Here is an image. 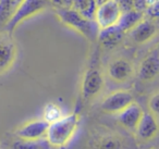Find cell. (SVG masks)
<instances>
[{
    "label": "cell",
    "mask_w": 159,
    "mask_h": 149,
    "mask_svg": "<svg viewBox=\"0 0 159 149\" xmlns=\"http://www.w3.org/2000/svg\"><path fill=\"white\" fill-rule=\"evenodd\" d=\"M97 7L98 1H94V0H89V1L77 0V1H73L72 3V10H74L80 16L89 21H95Z\"/></svg>",
    "instance_id": "17"
},
{
    "label": "cell",
    "mask_w": 159,
    "mask_h": 149,
    "mask_svg": "<svg viewBox=\"0 0 159 149\" xmlns=\"http://www.w3.org/2000/svg\"><path fill=\"white\" fill-rule=\"evenodd\" d=\"M159 2L158 1H150L149 0V6L147 7L146 11L144 12V18L149 19V20L157 21L159 16Z\"/></svg>",
    "instance_id": "21"
},
{
    "label": "cell",
    "mask_w": 159,
    "mask_h": 149,
    "mask_svg": "<svg viewBox=\"0 0 159 149\" xmlns=\"http://www.w3.org/2000/svg\"><path fill=\"white\" fill-rule=\"evenodd\" d=\"M58 18L66 26L72 27L80 34H82L85 38L91 42H97V36L99 33V27L95 21H89L80 16L74 10H62L56 11Z\"/></svg>",
    "instance_id": "2"
},
{
    "label": "cell",
    "mask_w": 159,
    "mask_h": 149,
    "mask_svg": "<svg viewBox=\"0 0 159 149\" xmlns=\"http://www.w3.org/2000/svg\"><path fill=\"white\" fill-rule=\"evenodd\" d=\"M128 34L130 39L136 44H146L156 36L157 21L144 18L135 27H133Z\"/></svg>",
    "instance_id": "10"
},
{
    "label": "cell",
    "mask_w": 159,
    "mask_h": 149,
    "mask_svg": "<svg viewBox=\"0 0 159 149\" xmlns=\"http://www.w3.org/2000/svg\"><path fill=\"white\" fill-rule=\"evenodd\" d=\"M135 132H136L137 137L141 138L142 140L152 139L158 132L156 116L150 113L149 111H144Z\"/></svg>",
    "instance_id": "13"
},
{
    "label": "cell",
    "mask_w": 159,
    "mask_h": 149,
    "mask_svg": "<svg viewBox=\"0 0 159 149\" xmlns=\"http://www.w3.org/2000/svg\"><path fill=\"white\" fill-rule=\"evenodd\" d=\"M48 125V123L45 122L43 119L33 120L19 127L16 132V136L20 139L40 142L46 136Z\"/></svg>",
    "instance_id": "7"
},
{
    "label": "cell",
    "mask_w": 159,
    "mask_h": 149,
    "mask_svg": "<svg viewBox=\"0 0 159 149\" xmlns=\"http://www.w3.org/2000/svg\"><path fill=\"white\" fill-rule=\"evenodd\" d=\"M132 102H134L132 93L128 90H117L111 93L102 100L100 109L106 113L118 114Z\"/></svg>",
    "instance_id": "5"
},
{
    "label": "cell",
    "mask_w": 159,
    "mask_h": 149,
    "mask_svg": "<svg viewBox=\"0 0 159 149\" xmlns=\"http://www.w3.org/2000/svg\"><path fill=\"white\" fill-rule=\"evenodd\" d=\"M62 116H63L62 110L56 103H49V105L46 106V108L44 110L43 120L48 123V124H51V123L60 120Z\"/></svg>",
    "instance_id": "19"
},
{
    "label": "cell",
    "mask_w": 159,
    "mask_h": 149,
    "mask_svg": "<svg viewBox=\"0 0 159 149\" xmlns=\"http://www.w3.org/2000/svg\"><path fill=\"white\" fill-rule=\"evenodd\" d=\"M159 73V53L155 47L142 60L139 68V79L143 82H152Z\"/></svg>",
    "instance_id": "8"
},
{
    "label": "cell",
    "mask_w": 159,
    "mask_h": 149,
    "mask_svg": "<svg viewBox=\"0 0 159 149\" xmlns=\"http://www.w3.org/2000/svg\"><path fill=\"white\" fill-rule=\"evenodd\" d=\"M48 3L49 2H46V1H33V0L21 1L20 6L16 9L13 18L11 19L9 24L7 25L5 32L7 34H9V35H11V33L16 29L18 25H20L26 19L32 18L33 16L45 10Z\"/></svg>",
    "instance_id": "3"
},
{
    "label": "cell",
    "mask_w": 159,
    "mask_h": 149,
    "mask_svg": "<svg viewBox=\"0 0 159 149\" xmlns=\"http://www.w3.org/2000/svg\"><path fill=\"white\" fill-rule=\"evenodd\" d=\"M79 123V115L76 113H71L49 124L45 136L47 142L53 148L66 147L77 131Z\"/></svg>",
    "instance_id": "1"
},
{
    "label": "cell",
    "mask_w": 159,
    "mask_h": 149,
    "mask_svg": "<svg viewBox=\"0 0 159 149\" xmlns=\"http://www.w3.org/2000/svg\"><path fill=\"white\" fill-rule=\"evenodd\" d=\"M144 19V14L136 12L134 10L126 13H121L120 19L118 21L117 26L121 29L123 33H129L133 27H135L142 20Z\"/></svg>",
    "instance_id": "18"
},
{
    "label": "cell",
    "mask_w": 159,
    "mask_h": 149,
    "mask_svg": "<svg viewBox=\"0 0 159 149\" xmlns=\"http://www.w3.org/2000/svg\"><path fill=\"white\" fill-rule=\"evenodd\" d=\"M92 149H124V142L121 136L107 133L98 136L92 142Z\"/></svg>",
    "instance_id": "15"
},
{
    "label": "cell",
    "mask_w": 159,
    "mask_h": 149,
    "mask_svg": "<svg viewBox=\"0 0 159 149\" xmlns=\"http://www.w3.org/2000/svg\"><path fill=\"white\" fill-rule=\"evenodd\" d=\"M104 87V77L98 69H89L85 72L82 79V96L84 99L95 97Z\"/></svg>",
    "instance_id": "6"
},
{
    "label": "cell",
    "mask_w": 159,
    "mask_h": 149,
    "mask_svg": "<svg viewBox=\"0 0 159 149\" xmlns=\"http://www.w3.org/2000/svg\"><path fill=\"white\" fill-rule=\"evenodd\" d=\"M143 112L144 110L139 103L132 102L120 113L117 114V120L122 126L128 129L129 131H135L143 115Z\"/></svg>",
    "instance_id": "12"
},
{
    "label": "cell",
    "mask_w": 159,
    "mask_h": 149,
    "mask_svg": "<svg viewBox=\"0 0 159 149\" xmlns=\"http://www.w3.org/2000/svg\"><path fill=\"white\" fill-rule=\"evenodd\" d=\"M148 107H149V112L152 114H154L155 116L158 114V108H159V95L154 94L152 97L148 101Z\"/></svg>",
    "instance_id": "22"
},
{
    "label": "cell",
    "mask_w": 159,
    "mask_h": 149,
    "mask_svg": "<svg viewBox=\"0 0 159 149\" xmlns=\"http://www.w3.org/2000/svg\"><path fill=\"white\" fill-rule=\"evenodd\" d=\"M16 47L11 36L7 33H0V74L7 72L14 63Z\"/></svg>",
    "instance_id": "9"
},
{
    "label": "cell",
    "mask_w": 159,
    "mask_h": 149,
    "mask_svg": "<svg viewBox=\"0 0 159 149\" xmlns=\"http://www.w3.org/2000/svg\"><path fill=\"white\" fill-rule=\"evenodd\" d=\"M118 6L121 13H126L133 10V1H118Z\"/></svg>",
    "instance_id": "25"
},
{
    "label": "cell",
    "mask_w": 159,
    "mask_h": 149,
    "mask_svg": "<svg viewBox=\"0 0 159 149\" xmlns=\"http://www.w3.org/2000/svg\"><path fill=\"white\" fill-rule=\"evenodd\" d=\"M120 16H121V12L118 6V1L116 0L98 1L95 22L99 29H105L117 25Z\"/></svg>",
    "instance_id": "4"
},
{
    "label": "cell",
    "mask_w": 159,
    "mask_h": 149,
    "mask_svg": "<svg viewBox=\"0 0 159 149\" xmlns=\"http://www.w3.org/2000/svg\"><path fill=\"white\" fill-rule=\"evenodd\" d=\"M125 33L121 31L117 25L105 29H99L97 36V42L105 49H112L117 47L123 40Z\"/></svg>",
    "instance_id": "14"
},
{
    "label": "cell",
    "mask_w": 159,
    "mask_h": 149,
    "mask_svg": "<svg viewBox=\"0 0 159 149\" xmlns=\"http://www.w3.org/2000/svg\"><path fill=\"white\" fill-rule=\"evenodd\" d=\"M21 1L14 0H2L0 1V33H5V29L11 19L13 18L16 9L20 6Z\"/></svg>",
    "instance_id": "16"
},
{
    "label": "cell",
    "mask_w": 159,
    "mask_h": 149,
    "mask_svg": "<svg viewBox=\"0 0 159 149\" xmlns=\"http://www.w3.org/2000/svg\"><path fill=\"white\" fill-rule=\"evenodd\" d=\"M50 3L53 6V9H56V11H62V10L72 9L73 1H52Z\"/></svg>",
    "instance_id": "24"
},
{
    "label": "cell",
    "mask_w": 159,
    "mask_h": 149,
    "mask_svg": "<svg viewBox=\"0 0 159 149\" xmlns=\"http://www.w3.org/2000/svg\"><path fill=\"white\" fill-rule=\"evenodd\" d=\"M11 149H42L40 142L35 140H25L16 138L12 142Z\"/></svg>",
    "instance_id": "20"
},
{
    "label": "cell",
    "mask_w": 159,
    "mask_h": 149,
    "mask_svg": "<svg viewBox=\"0 0 159 149\" xmlns=\"http://www.w3.org/2000/svg\"><path fill=\"white\" fill-rule=\"evenodd\" d=\"M149 6V0H139V1H133V10L139 13H143L146 11L147 7Z\"/></svg>",
    "instance_id": "23"
},
{
    "label": "cell",
    "mask_w": 159,
    "mask_h": 149,
    "mask_svg": "<svg viewBox=\"0 0 159 149\" xmlns=\"http://www.w3.org/2000/svg\"><path fill=\"white\" fill-rule=\"evenodd\" d=\"M133 71L134 69L132 63L124 58H117L108 65V75L116 83H124L129 81L132 77Z\"/></svg>",
    "instance_id": "11"
}]
</instances>
